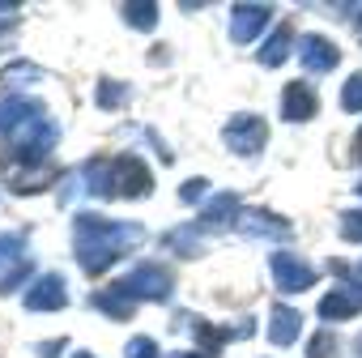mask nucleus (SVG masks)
Returning a JSON list of instances; mask_svg holds the SVG:
<instances>
[{"label": "nucleus", "mask_w": 362, "mask_h": 358, "mask_svg": "<svg viewBox=\"0 0 362 358\" xmlns=\"http://www.w3.org/2000/svg\"><path fill=\"white\" fill-rule=\"evenodd\" d=\"M354 358H362V337H358V341H354Z\"/></svg>", "instance_id": "cd10ccee"}, {"label": "nucleus", "mask_w": 362, "mask_h": 358, "mask_svg": "<svg viewBox=\"0 0 362 358\" xmlns=\"http://www.w3.org/2000/svg\"><path fill=\"white\" fill-rule=\"evenodd\" d=\"M273 22V5H230V43H256Z\"/></svg>", "instance_id": "6e6552de"}, {"label": "nucleus", "mask_w": 362, "mask_h": 358, "mask_svg": "<svg viewBox=\"0 0 362 358\" xmlns=\"http://www.w3.org/2000/svg\"><path fill=\"white\" fill-rule=\"evenodd\" d=\"M298 47V39H294V30L290 26H277L269 39H264V47L256 52V60L264 64V69H277V64H286V56Z\"/></svg>", "instance_id": "2eb2a0df"}, {"label": "nucleus", "mask_w": 362, "mask_h": 358, "mask_svg": "<svg viewBox=\"0 0 362 358\" xmlns=\"http://www.w3.org/2000/svg\"><path fill=\"white\" fill-rule=\"evenodd\" d=\"M239 218H243L239 197H235V192H218V197L201 209L197 226H201V231H226V226H239Z\"/></svg>", "instance_id": "f8f14e48"}, {"label": "nucleus", "mask_w": 362, "mask_h": 358, "mask_svg": "<svg viewBox=\"0 0 362 358\" xmlns=\"http://www.w3.org/2000/svg\"><path fill=\"white\" fill-rule=\"evenodd\" d=\"M162 358H209V354H192V350H170V354H162Z\"/></svg>", "instance_id": "bb28decb"}, {"label": "nucleus", "mask_w": 362, "mask_h": 358, "mask_svg": "<svg viewBox=\"0 0 362 358\" xmlns=\"http://www.w3.org/2000/svg\"><path fill=\"white\" fill-rule=\"evenodd\" d=\"M358 269H362V260H358Z\"/></svg>", "instance_id": "2f4dec72"}, {"label": "nucleus", "mask_w": 362, "mask_h": 358, "mask_svg": "<svg viewBox=\"0 0 362 358\" xmlns=\"http://www.w3.org/2000/svg\"><path fill=\"white\" fill-rule=\"evenodd\" d=\"M239 231H243L247 239H269V243L290 239V222H286V218H277L273 209H243Z\"/></svg>", "instance_id": "9b49d317"}, {"label": "nucleus", "mask_w": 362, "mask_h": 358, "mask_svg": "<svg viewBox=\"0 0 362 358\" xmlns=\"http://www.w3.org/2000/svg\"><path fill=\"white\" fill-rule=\"evenodd\" d=\"M128 94H132V90H128L124 81H111V77H103V81H98V90H94V103H98L103 111H115L119 103H128Z\"/></svg>", "instance_id": "a211bd4d"}, {"label": "nucleus", "mask_w": 362, "mask_h": 358, "mask_svg": "<svg viewBox=\"0 0 362 358\" xmlns=\"http://www.w3.org/2000/svg\"><path fill=\"white\" fill-rule=\"evenodd\" d=\"M90 307H98V311H103V316H111V320H128V316L136 311V303H128L115 286H107V290L90 294Z\"/></svg>", "instance_id": "dca6fc26"}, {"label": "nucleus", "mask_w": 362, "mask_h": 358, "mask_svg": "<svg viewBox=\"0 0 362 358\" xmlns=\"http://www.w3.org/2000/svg\"><path fill=\"white\" fill-rule=\"evenodd\" d=\"M43 115V103L39 98H26V94H5L0 98V137H13L18 128H26L30 120Z\"/></svg>", "instance_id": "1a4fd4ad"}, {"label": "nucleus", "mask_w": 362, "mask_h": 358, "mask_svg": "<svg viewBox=\"0 0 362 358\" xmlns=\"http://www.w3.org/2000/svg\"><path fill=\"white\" fill-rule=\"evenodd\" d=\"M358 158H362V132H358Z\"/></svg>", "instance_id": "7c9ffc66"}, {"label": "nucleus", "mask_w": 362, "mask_h": 358, "mask_svg": "<svg viewBox=\"0 0 362 358\" xmlns=\"http://www.w3.org/2000/svg\"><path fill=\"white\" fill-rule=\"evenodd\" d=\"M341 239H349V243L362 239V214H358V209H345V214H341Z\"/></svg>", "instance_id": "5701e85b"}, {"label": "nucleus", "mask_w": 362, "mask_h": 358, "mask_svg": "<svg viewBox=\"0 0 362 358\" xmlns=\"http://www.w3.org/2000/svg\"><path fill=\"white\" fill-rule=\"evenodd\" d=\"M124 22L132 30H153L158 26V5H153V0H128V5H124Z\"/></svg>", "instance_id": "f3484780"}, {"label": "nucleus", "mask_w": 362, "mask_h": 358, "mask_svg": "<svg viewBox=\"0 0 362 358\" xmlns=\"http://www.w3.org/2000/svg\"><path fill=\"white\" fill-rule=\"evenodd\" d=\"M341 111H349V115H362V73H354V77H345V86H341Z\"/></svg>", "instance_id": "aec40b11"}, {"label": "nucleus", "mask_w": 362, "mask_h": 358, "mask_svg": "<svg viewBox=\"0 0 362 358\" xmlns=\"http://www.w3.org/2000/svg\"><path fill=\"white\" fill-rule=\"evenodd\" d=\"M324 324H341V320H354V316H362V303H358V294L341 282L337 290H328L324 299H320V311H315Z\"/></svg>", "instance_id": "ddd939ff"}, {"label": "nucleus", "mask_w": 362, "mask_h": 358, "mask_svg": "<svg viewBox=\"0 0 362 358\" xmlns=\"http://www.w3.org/2000/svg\"><path fill=\"white\" fill-rule=\"evenodd\" d=\"M35 73H39L35 64H9V69H5V86H18V81H35Z\"/></svg>", "instance_id": "393cba45"}, {"label": "nucleus", "mask_w": 362, "mask_h": 358, "mask_svg": "<svg viewBox=\"0 0 362 358\" xmlns=\"http://www.w3.org/2000/svg\"><path fill=\"white\" fill-rule=\"evenodd\" d=\"M269 273H273V286L281 294H303V290L315 286V269L298 252H273L269 256Z\"/></svg>", "instance_id": "20e7f679"}, {"label": "nucleus", "mask_w": 362, "mask_h": 358, "mask_svg": "<svg viewBox=\"0 0 362 358\" xmlns=\"http://www.w3.org/2000/svg\"><path fill=\"white\" fill-rule=\"evenodd\" d=\"M153 192V175L149 166L136 158V154H119L115 158V197H128V201H141Z\"/></svg>", "instance_id": "0eeeda50"}, {"label": "nucleus", "mask_w": 362, "mask_h": 358, "mask_svg": "<svg viewBox=\"0 0 362 358\" xmlns=\"http://www.w3.org/2000/svg\"><path fill=\"white\" fill-rule=\"evenodd\" d=\"M205 192H209V184H205V179H192V184H184V188H179V197H184L188 205H192V201H201Z\"/></svg>", "instance_id": "a878e982"}, {"label": "nucleus", "mask_w": 362, "mask_h": 358, "mask_svg": "<svg viewBox=\"0 0 362 358\" xmlns=\"http://www.w3.org/2000/svg\"><path fill=\"white\" fill-rule=\"evenodd\" d=\"M354 192H358V197H362V179H358V184H354Z\"/></svg>", "instance_id": "c85d7f7f"}, {"label": "nucleus", "mask_w": 362, "mask_h": 358, "mask_svg": "<svg viewBox=\"0 0 362 358\" xmlns=\"http://www.w3.org/2000/svg\"><path fill=\"white\" fill-rule=\"evenodd\" d=\"M294 52H298V69L307 77H324V73H332L341 64V47L332 39H324V35H303Z\"/></svg>", "instance_id": "39448f33"}, {"label": "nucleus", "mask_w": 362, "mask_h": 358, "mask_svg": "<svg viewBox=\"0 0 362 358\" xmlns=\"http://www.w3.org/2000/svg\"><path fill=\"white\" fill-rule=\"evenodd\" d=\"M303 337V311L290 303H273L269 311V341L273 345H294Z\"/></svg>", "instance_id": "4468645a"}, {"label": "nucleus", "mask_w": 362, "mask_h": 358, "mask_svg": "<svg viewBox=\"0 0 362 358\" xmlns=\"http://www.w3.org/2000/svg\"><path fill=\"white\" fill-rule=\"evenodd\" d=\"M22 235H0V265L5 260H22Z\"/></svg>", "instance_id": "b1692460"}, {"label": "nucleus", "mask_w": 362, "mask_h": 358, "mask_svg": "<svg viewBox=\"0 0 362 358\" xmlns=\"http://www.w3.org/2000/svg\"><path fill=\"white\" fill-rule=\"evenodd\" d=\"M222 141H226L230 154L256 158V154L269 145V124H264V115H256V111H235V115L222 124Z\"/></svg>", "instance_id": "7ed1b4c3"}, {"label": "nucleus", "mask_w": 362, "mask_h": 358, "mask_svg": "<svg viewBox=\"0 0 362 358\" xmlns=\"http://www.w3.org/2000/svg\"><path fill=\"white\" fill-rule=\"evenodd\" d=\"M73 358H94V354H86V350H81V354H73Z\"/></svg>", "instance_id": "c756f323"}, {"label": "nucleus", "mask_w": 362, "mask_h": 358, "mask_svg": "<svg viewBox=\"0 0 362 358\" xmlns=\"http://www.w3.org/2000/svg\"><path fill=\"white\" fill-rule=\"evenodd\" d=\"M315 111H320V98L307 81H290L281 90V120L286 124H307V120H315Z\"/></svg>", "instance_id": "9d476101"}, {"label": "nucleus", "mask_w": 362, "mask_h": 358, "mask_svg": "<svg viewBox=\"0 0 362 358\" xmlns=\"http://www.w3.org/2000/svg\"><path fill=\"white\" fill-rule=\"evenodd\" d=\"M115 290H119L128 303H166V299L175 294V277H170L166 265L141 260V265H132V269L115 282Z\"/></svg>", "instance_id": "f03ea898"}, {"label": "nucleus", "mask_w": 362, "mask_h": 358, "mask_svg": "<svg viewBox=\"0 0 362 358\" xmlns=\"http://www.w3.org/2000/svg\"><path fill=\"white\" fill-rule=\"evenodd\" d=\"M337 354V341H332V333L324 328V333H315L311 337V345H307V358H332Z\"/></svg>", "instance_id": "412c9836"}, {"label": "nucleus", "mask_w": 362, "mask_h": 358, "mask_svg": "<svg viewBox=\"0 0 362 358\" xmlns=\"http://www.w3.org/2000/svg\"><path fill=\"white\" fill-rule=\"evenodd\" d=\"M22 307L26 311H60L69 307V286L60 273H39L26 290H22Z\"/></svg>", "instance_id": "423d86ee"}, {"label": "nucleus", "mask_w": 362, "mask_h": 358, "mask_svg": "<svg viewBox=\"0 0 362 358\" xmlns=\"http://www.w3.org/2000/svg\"><path fill=\"white\" fill-rule=\"evenodd\" d=\"M124 358H158V345H153V337H132L128 345H124Z\"/></svg>", "instance_id": "4be33fe9"}, {"label": "nucleus", "mask_w": 362, "mask_h": 358, "mask_svg": "<svg viewBox=\"0 0 362 358\" xmlns=\"http://www.w3.org/2000/svg\"><path fill=\"white\" fill-rule=\"evenodd\" d=\"M30 273H35V265L22 256V260H13L5 273H0V294H13V290H22V282H30Z\"/></svg>", "instance_id": "6ab92c4d"}, {"label": "nucleus", "mask_w": 362, "mask_h": 358, "mask_svg": "<svg viewBox=\"0 0 362 358\" xmlns=\"http://www.w3.org/2000/svg\"><path fill=\"white\" fill-rule=\"evenodd\" d=\"M141 239H145V231L136 222H111L103 214H77V222H73V252L90 277H103L115 260L136 252Z\"/></svg>", "instance_id": "f257e3e1"}]
</instances>
